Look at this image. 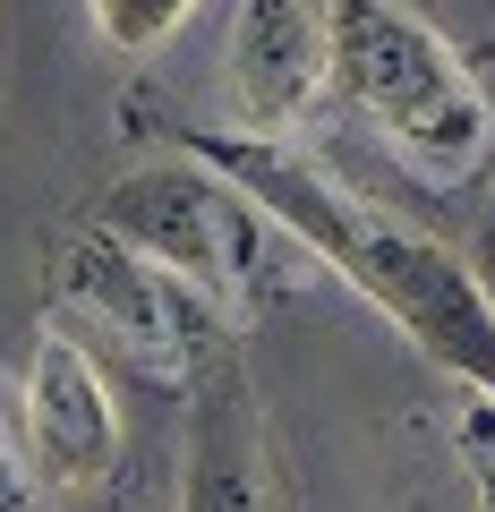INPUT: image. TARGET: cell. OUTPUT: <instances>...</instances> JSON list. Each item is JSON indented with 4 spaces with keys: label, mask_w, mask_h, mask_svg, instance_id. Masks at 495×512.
<instances>
[{
    "label": "cell",
    "mask_w": 495,
    "mask_h": 512,
    "mask_svg": "<svg viewBox=\"0 0 495 512\" xmlns=\"http://www.w3.org/2000/svg\"><path fill=\"white\" fill-rule=\"evenodd\" d=\"M333 94L385 137L402 163L461 180L487 163L495 111L461 52L402 0H333Z\"/></svg>",
    "instance_id": "6da1fadb"
},
{
    "label": "cell",
    "mask_w": 495,
    "mask_h": 512,
    "mask_svg": "<svg viewBox=\"0 0 495 512\" xmlns=\"http://www.w3.org/2000/svg\"><path fill=\"white\" fill-rule=\"evenodd\" d=\"M94 231H111L120 248H137L146 265L197 282L205 299H248L265 282V239H282V222H265L222 171H205L188 146L154 154V163L120 171L94 197Z\"/></svg>",
    "instance_id": "7a4b0ae2"
},
{
    "label": "cell",
    "mask_w": 495,
    "mask_h": 512,
    "mask_svg": "<svg viewBox=\"0 0 495 512\" xmlns=\"http://www.w3.org/2000/svg\"><path fill=\"white\" fill-rule=\"evenodd\" d=\"M60 291H69L94 325H111L137 359L180 367V376L205 359V350H222V333H231L222 325V299H205L197 282L146 265V256L120 248L111 231H77L69 248H60Z\"/></svg>",
    "instance_id": "3957f363"
},
{
    "label": "cell",
    "mask_w": 495,
    "mask_h": 512,
    "mask_svg": "<svg viewBox=\"0 0 495 512\" xmlns=\"http://www.w3.org/2000/svg\"><path fill=\"white\" fill-rule=\"evenodd\" d=\"M333 86V0H239L222 43L231 137H291Z\"/></svg>",
    "instance_id": "277c9868"
},
{
    "label": "cell",
    "mask_w": 495,
    "mask_h": 512,
    "mask_svg": "<svg viewBox=\"0 0 495 512\" xmlns=\"http://www.w3.org/2000/svg\"><path fill=\"white\" fill-rule=\"evenodd\" d=\"M111 461H120V410H111L94 350L77 333H43L18 384V470L35 487L77 495V487H103Z\"/></svg>",
    "instance_id": "5b68a950"
},
{
    "label": "cell",
    "mask_w": 495,
    "mask_h": 512,
    "mask_svg": "<svg viewBox=\"0 0 495 512\" xmlns=\"http://www.w3.org/2000/svg\"><path fill=\"white\" fill-rule=\"evenodd\" d=\"M188 470L180 512H265V461H257V402L231 350H205L188 367Z\"/></svg>",
    "instance_id": "8992f818"
},
{
    "label": "cell",
    "mask_w": 495,
    "mask_h": 512,
    "mask_svg": "<svg viewBox=\"0 0 495 512\" xmlns=\"http://www.w3.org/2000/svg\"><path fill=\"white\" fill-rule=\"evenodd\" d=\"M86 18H94V35H103V52L146 60L197 18V0H86Z\"/></svg>",
    "instance_id": "52a82bcc"
},
{
    "label": "cell",
    "mask_w": 495,
    "mask_h": 512,
    "mask_svg": "<svg viewBox=\"0 0 495 512\" xmlns=\"http://www.w3.org/2000/svg\"><path fill=\"white\" fill-rule=\"evenodd\" d=\"M461 453H470V470H478V478H495V402L461 410Z\"/></svg>",
    "instance_id": "ba28073f"
},
{
    "label": "cell",
    "mask_w": 495,
    "mask_h": 512,
    "mask_svg": "<svg viewBox=\"0 0 495 512\" xmlns=\"http://www.w3.org/2000/svg\"><path fill=\"white\" fill-rule=\"evenodd\" d=\"M470 274L495 291V180H487V197H478V231H470Z\"/></svg>",
    "instance_id": "9c48e42d"
},
{
    "label": "cell",
    "mask_w": 495,
    "mask_h": 512,
    "mask_svg": "<svg viewBox=\"0 0 495 512\" xmlns=\"http://www.w3.org/2000/svg\"><path fill=\"white\" fill-rule=\"evenodd\" d=\"M60 512H129V504H120V495H111V487H77V495H69V504H60Z\"/></svg>",
    "instance_id": "30bf717a"
},
{
    "label": "cell",
    "mask_w": 495,
    "mask_h": 512,
    "mask_svg": "<svg viewBox=\"0 0 495 512\" xmlns=\"http://www.w3.org/2000/svg\"><path fill=\"white\" fill-rule=\"evenodd\" d=\"M478 478V470H470ZM478 512H495V478H478Z\"/></svg>",
    "instance_id": "8fae6325"
}]
</instances>
